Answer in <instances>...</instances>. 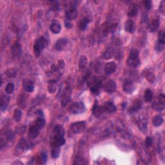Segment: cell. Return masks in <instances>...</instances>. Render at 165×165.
Here are the masks:
<instances>
[{"label": "cell", "instance_id": "7a4b0ae2", "mask_svg": "<svg viewBox=\"0 0 165 165\" xmlns=\"http://www.w3.org/2000/svg\"><path fill=\"white\" fill-rule=\"evenodd\" d=\"M48 45V41L43 37L39 38L36 40L34 45V53L36 57H38L41 54V51Z\"/></svg>", "mask_w": 165, "mask_h": 165}, {"label": "cell", "instance_id": "60d3db41", "mask_svg": "<svg viewBox=\"0 0 165 165\" xmlns=\"http://www.w3.org/2000/svg\"><path fill=\"white\" fill-rule=\"evenodd\" d=\"M157 41L162 43L165 44V33L164 31H160L158 34V40Z\"/></svg>", "mask_w": 165, "mask_h": 165}, {"label": "cell", "instance_id": "52a82bcc", "mask_svg": "<svg viewBox=\"0 0 165 165\" xmlns=\"http://www.w3.org/2000/svg\"><path fill=\"white\" fill-rule=\"evenodd\" d=\"M27 146L28 145L27 144V142L25 141L24 139H21V140L18 142V143L17 144L15 148V151H14L15 156L21 155V153L27 148Z\"/></svg>", "mask_w": 165, "mask_h": 165}, {"label": "cell", "instance_id": "d4e9b609", "mask_svg": "<svg viewBox=\"0 0 165 165\" xmlns=\"http://www.w3.org/2000/svg\"><path fill=\"white\" fill-rule=\"evenodd\" d=\"M159 27V21L157 19L153 20L149 24V31L151 32H156Z\"/></svg>", "mask_w": 165, "mask_h": 165}, {"label": "cell", "instance_id": "7bdbcfd3", "mask_svg": "<svg viewBox=\"0 0 165 165\" xmlns=\"http://www.w3.org/2000/svg\"><path fill=\"white\" fill-rule=\"evenodd\" d=\"M164 44H162L161 43L158 41H156V44H155V46H154V49L155 50L157 51V52H161V51H163L164 49Z\"/></svg>", "mask_w": 165, "mask_h": 165}, {"label": "cell", "instance_id": "44dd1931", "mask_svg": "<svg viewBox=\"0 0 165 165\" xmlns=\"http://www.w3.org/2000/svg\"><path fill=\"white\" fill-rule=\"evenodd\" d=\"M10 99L9 97L3 95L1 97V101H0V110L1 111H4L7 109L9 103Z\"/></svg>", "mask_w": 165, "mask_h": 165}, {"label": "cell", "instance_id": "f907efd6", "mask_svg": "<svg viewBox=\"0 0 165 165\" xmlns=\"http://www.w3.org/2000/svg\"><path fill=\"white\" fill-rule=\"evenodd\" d=\"M51 69H52V71H54V72H56V71H58L60 69V68L59 67V66L58 65H52V67H51Z\"/></svg>", "mask_w": 165, "mask_h": 165}, {"label": "cell", "instance_id": "f5cc1de1", "mask_svg": "<svg viewBox=\"0 0 165 165\" xmlns=\"http://www.w3.org/2000/svg\"><path fill=\"white\" fill-rule=\"evenodd\" d=\"M37 114L39 116V117H44V114L41 110H38L37 112Z\"/></svg>", "mask_w": 165, "mask_h": 165}, {"label": "cell", "instance_id": "bcb514c9", "mask_svg": "<svg viewBox=\"0 0 165 165\" xmlns=\"http://www.w3.org/2000/svg\"><path fill=\"white\" fill-rule=\"evenodd\" d=\"M41 160L43 161V164H45L47 161V154L45 152H43L41 154Z\"/></svg>", "mask_w": 165, "mask_h": 165}, {"label": "cell", "instance_id": "8992f818", "mask_svg": "<svg viewBox=\"0 0 165 165\" xmlns=\"http://www.w3.org/2000/svg\"><path fill=\"white\" fill-rule=\"evenodd\" d=\"M86 122L85 121H78L73 123L71 124V130L74 134H79L85 129Z\"/></svg>", "mask_w": 165, "mask_h": 165}, {"label": "cell", "instance_id": "db71d44e", "mask_svg": "<svg viewBox=\"0 0 165 165\" xmlns=\"http://www.w3.org/2000/svg\"><path fill=\"white\" fill-rule=\"evenodd\" d=\"M23 164V163H22L21 162H20V161H16V162H14V163H12V164Z\"/></svg>", "mask_w": 165, "mask_h": 165}, {"label": "cell", "instance_id": "7c38bea8", "mask_svg": "<svg viewBox=\"0 0 165 165\" xmlns=\"http://www.w3.org/2000/svg\"><path fill=\"white\" fill-rule=\"evenodd\" d=\"M116 88H117L116 84L114 81L113 80L108 81L105 83V85L104 86L105 91L110 94L114 92L116 90Z\"/></svg>", "mask_w": 165, "mask_h": 165}, {"label": "cell", "instance_id": "7402d4cb", "mask_svg": "<svg viewBox=\"0 0 165 165\" xmlns=\"http://www.w3.org/2000/svg\"><path fill=\"white\" fill-rule=\"evenodd\" d=\"M104 112L103 110V107H101V106H100L97 103V101H96L95 104L94 105V107L92 108V113L93 115L96 117H100L102 113V112Z\"/></svg>", "mask_w": 165, "mask_h": 165}, {"label": "cell", "instance_id": "ac0fdd59", "mask_svg": "<svg viewBox=\"0 0 165 165\" xmlns=\"http://www.w3.org/2000/svg\"><path fill=\"white\" fill-rule=\"evenodd\" d=\"M102 107H103L104 111L107 112L109 113H114L116 111V107L112 102L110 101L106 102Z\"/></svg>", "mask_w": 165, "mask_h": 165}, {"label": "cell", "instance_id": "ba28073f", "mask_svg": "<svg viewBox=\"0 0 165 165\" xmlns=\"http://www.w3.org/2000/svg\"><path fill=\"white\" fill-rule=\"evenodd\" d=\"M66 17L69 20H74L78 16V10L76 5H71L66 10Z\"/></svg>", "mask_w": 165, "mask_h": 165}, {"label": "cell", "instance_id": "cb8c5ba5", "mask_svg": "<svg viewBox=\"0 0 165 165\" xmlns=\"http://www.w3.org/2000/svg\"><path fill=\"white\" fill-rule=\"evenodd\" d=\"M50 29L52 33L55 34H57L61 32V26L57 21H53L50 25Z\"/></svg>", "mask_w": 165, "mask_h": 165}, {"label": "cell", "instance_id": "83f0119b", "mask_svg": "<svg viewBox=\"0 0 165 165\" xmlns=\"http://www.w3.org/2000/svg\"><path fill=\"white\" fill-rule=\"evenodd\" d=\"M57 89V82L55 80H50L48 83V90L50 94H54Z\"/></svg>", "mask_w": 165, "mask_h": 165}, {"label": "cell", "instance_id": "681fc988", "mask_svg": "<svg viewBox=\"0 0 165 165\" xmlns=\"http://www.w3.org/2000/svg\"><path fill=\"white\" fill-rule=\"evenodd\" d=\"M57 65L59 66V67L61 68H63L64 67H65V62L63 60H60L58 61V63H57Z\"/></svg>", "mask_w": 165, "mask_h": 165}, {"label": "cell", "instance_id": "ab89813d", "mask_svg": "<svg viewBox=\"0 0 165 165\" xmlns=\"http://www.w3.org/2000/svg\"><path fill=\"white\" fill-rule=\"evenodd\" d=\"M88 163L86 162V160L84 159V158L81 156H77L76 158L75 159V161L74 164H87Z\"/></svg>", "mask_w": 165, "mask_h": 165}, {"label": "cell", "instance_id": "4fadbf2b", "mask_svg": "<svg viewBox=\"0 0 165 165\" xmlns=\"http://www.w3.org/2000/svg\"><path fill=\"white\" fill-rule=\"evenodd\" d=\"M11 51L14 56L19 57L21 55L22 53V49L21 46L18 41H16L14 43L12 47H11Z\"/></svg>", "mask_w": 165, "mask_h": 165}, {"label": "cell", "instance_id": "836d02e7", "mask_svg": "<svg viewBox=\"0 0 165 165\" xmlns=\"http://www.w3.org/2000/svg\"><path fill=\"white\" fill-rule=\"evenodd\" d=\"M89 19H87L86 17H84L83 19L81 20L79 22V25H78L80 30L81 31L85 30L87 27L88 24H89Z\"/></svg>", "mask_w": 165, "mask_h": 165}, {"label": "cell", "instance_id": "e575fe53", "mask_svg": "<svg viewBox=\"0 0 165 165\" xmlns=\"http://www.w3.org/2000/svg\"><path fill=\"white\" fill-rule=\"evenodd\" d=\"M54 134L58 135H63L65 134V130L64 128L61 125H56L54 128Z\"/></svg>", "mask_w": 165, "mask_h": 165}, {"label": "cell", "instance_id": "4dcf8cb0", "mask_svg": "<svg viewBox=\"0 0 165 165\" xmlns=\"http://www.w3.org/2000/svg\"><path fill=\"white\" fill-rule=\"evenodd\" d=\"M138 126L142 133H146V132H147V122L145 119L139 121Z\"/></svg>", "mask_w": 165, "mask_h": 165}, {"label": "cell", "instance_id": "30bf717a", "mask_svg": "<svg viewBox=\"0 0 165 165\" xmlns=\"http://www.w3.org/2000/svg\"><path fill=\"white\" fill-rule=\"evenodd\" d=\"M123 89L127 94H132L135 90L134 83L130 79H125L123 84Z\"/></svg>", "mask_w": 165, "mask_h": 165}, {"label": "cell", "instance_id": "816d5d0a", "mask_svg": "<svg viewBox=\"0 0 165 165\" xmlns=\"http://www.w3.org/2000/svg\"><path fill=\"white\" fill-rule=\"evenodd\" d=\"M65 25H66V27H67V28H71L72 27V25L70 23V22L68 21H67V22L66 21L65 22Z\"/></svg>", "mask_w": 165, "mask_h": 165}, {"label": "cell", "instance_id": "5b68a950", "mask_svg": "<svg viewBox=\"0 0 165 165\" xmlns=\"http://www.w3.org/2000/svg\"><path fill=\"white\" fill-rule=\"evenodd\" d=\"M66 140L63 135H58L54 134L53 137L51 139L50 144L52 147H61L65 144Z\"/></svg>", "mask_w": 165, "mask_h": 165}, {"label": "cell", "instance_id": "7dc6e473", "mask_svg": "<svg viewBox=\"0 0 165 165\" xmlns=\"http://www.w3.org/2000/svg\"><path fill=\"white\" fill-rule=\"evenodd\" d=\"M157 101H159L161 103H163L165 105V96L164 94H161L158 96V99H157Z\"/></svg>", "mask_w": 165, "mask_h": 165}, {"label": "cell", "instance_id": "e0dca14e", "mask_svg": "<svg viewBox=\"0 0 165 165\" xmlns=\"http://www.w3.org/2000/svg\"><path fill=\"white\" fill-rule=\"evenodd\" d=\"M124 29L125 31L130 34H133L135 31V24L132 20H128L126 21L125 25H124Z\"/></svg>", "mask_w": 165, "mask_h": 165}, {"label": "cell", "instance_id": "f35d334b", "mask_svg": "<svg viewBox=\"0 0 165 165\" xmlns=\"http://www.w3.org/2000/svg\"><path fill=\"white\" fill-rule=\"evenodd\" d=\"M60 147H52L51 150V156L54 159H56L60 156Z\"/></svg>", "mask_w": 165, "mask_h": 165}, {"label": "cell", "instance_id": "b9f144b4", "mask_svg": "<svg viewBox=\"0 0 165 165\" xmlns=\"http://www.w3.org/2000/svg\"><path fill=\"white\" fill-rule=\"evenodd\" d=\"M6 92L8 94H11L14 92V85L12 83H8L5 88Z\"/></svg>", "mask_w": 165, "mask_h": 165}, {"label": "cell", "instance_id": "ffe728a7", "mask_svg": "<svg viewBox=\"0 0 165 165\" xmlns=\"http://www.w3.org/2000/svg\"><path fill=\"white\" fill-rule=\"evenodd\" d=\"M23 87L27 92H32L34 90V85L31 81L25 79L23 82Z\"/></svg>", "mask_w": 165, "mask_h": 165}, {"label": "cell", "instance_id": "1f68e13d", "mask_svg": "<svg viewBox=\"0 0 165 165\" xmlns=\"http://www.w3.org/2000/svg\"><path fill=\"white\" fill-rule=\"evenodd\" d=\"M46 121L44 118V117H39L35 121V125L38 126L39 129H41L44 126H45Z\"/></svg>", "mask_w": 165, "mask_h": 165}, {"label": "cell", "instance_id": "f1b7e54d", "mask_svg": "<svg viewBox=\"0 0 165 165\" xmlns=\"http://www.w3.org/2000/svg\"><path fill=\"white\" fill-rule=\"evenodd\" d=\"M163 123V118L162 116L159 115H157L153 117L152 119V124L155 126H160Z\"/></svg>", "mask_w": 165, "mask_h": 165}, {"label": "cell", "instance_id": "ee69618b", "mask_svg": "<svg viewBox=\"0 0 165 165\" xmlns=\"http://www.w3.org/2000/svg\"><path fill=\"white\" fill-rule=\"evenodd\" d=\"M153 144V139L151 137H147L145 140V146L147 148L151 147Z\"/></svg>", "mask_w": 165, "mask_h": 165}, {"label": "cell", "instance_id": "603a6c76", "mask_svg": "<svg viewBox=\"0 0 165 165\" xmlns=\"http://www.w3.org/2000/svg\"><path fill=\"white\" fill-rule=\"evenodd\" d=\"M113 54H114V52H113V49H112V47H109L105 50V52H102L101 55V58L105 60H110V59H111L113 57Z\"/></svg>", "mask_w": 165, "mask_h": 165}, {"label": "cell", "instance_id": "8d00e7d4", "mask_svg": "<svg viewBox=\"0 0 165 165\" xmlns=\"http://www.w3.org/2000/svg\"><path fill=\"white\" fill-rule=\"evenodd\" d=\"M5 74L9 78H14L17 76V71L16 68H10L7 70Z\"/></svg>", "mask_w": 165, "mask_h": 165}, {"label": "cell", "instance_id": "d6986e66", "mask_svg": "<svg viewBox=\"0 0 165 165\" xmlns=\"http://www.w3.org/2000/svg\"><path fill=\"white\" fill-rule=\"evenodd\" d=\"M39 128L34 125H32L28 130V135L32 139H35L37 137L39 134Z\"/></svg>", "mask_w": 165, "mask_h": 165}, {"label": "cell", "instance_id": "4316f807", "mask_svg": "<svg viewBox=\"0 0 165 165\" xmlns=\"http://www.w3.org/2000/svg\"><path fill=\"white\" fill-rule=\"evenodd\" d=\"M137 13L138 8L137 5H135V4H132L129 7V8L128 9L127 15L129 17H134L137 15Z\"/></svg>", "mask_w": 165, "mask_h": 165}, {"label": "cell", "instance_id": "484cf974", "mask_svg": "<svg viewBox=\"0 0 165 165\" xmlns=\"http://www.w3.org/2000/svg\"><path fill=\"white\" fill-rule=\"evenodd\" d=\"M101 88V81H97L96 83L92 85L90 87L91 93L94 95H98L100 92V89Z\"/></svg>", "mask_w": 165, "mask_h": 165}, {"label": "cell", "instance_id": "f546056e", "mask_svg": "<svg viewBox=\"0 0 165 165\" xmlns=\"http://www.w3.org/2000/svg\"><path fill=\"white\" fill-rule=\"evenodd\" d=\"M88 63V60H87V57L83 55L80 57L79 59V70H83L85 69V67H86Z\"/></svg>", "mask_w": 165, "mask_h": 165}, {"label": "cell", "instance_id": "8fae6325", "mask_svg": "<svg viewBox=\"0 0 165 165\" xmlns=\"http://www.w3.org/2000/svg\"><path fill=\"white\" fill-rule=\"evenodd\" d=\"M117 27L116 23H105L102 25V34L104 36H107L110 32H113L115 31L116 28Z\"/></svg>", "mask_w": 165, "mask_h": 165}, {"label": "cell", "instance_id": "74e56055", "mask_svg": "<svg viewBox=\"0 0 165 165\" xmlns=\"http://www.w3.org/2000/svg\"><path fill=\"white\" fill-rule=\"evenodd\" d=\"M21 116H22V112L20 110L16 109L14 110V114H13V118L15 121L16 122L20 121V120L21 119Z\"/></svg>", "mask_w": 165, "mask_h": 165}, {"label": "cell", "instance_id": "c3c4849f", "mask_svg": "<svg viewBox=\"0 0 165 165\" xmlns=\"http://www.w3.org/2000/svg\"><path fill=\"white\" fill-rule=\"evenodd\" d=\"M159 11L163 14H164L165 8H164V1H162L161 3L160 6H159Z\"/></svg>", "mask_w": 165, "mask_h": 165}, {"label": "cell", "instance_id": "d6a6232c", "mask_svg": "<svg viewBox=\"0 0 165 165\" xmlns=\"http://www.w3.org/2000/svg\"><path fill=\"white\" fill-rule=\"evenodd\" d=\"M152 107L153 109L155 110L158 111V112H161V111L164 110V109L165 108V105L161 103V102H160L158 101H157L153 102L152 105Z\"/></svg>", "mask_w": 165, "mask_h": 165}, {"label": "cell", "instance_id": "6da1fadb", "mask_svg": "<svg viewBox=\"0 0 165 165\" xmlns=\"http://www.w3.org/2000/svg\"><path fill=\"white\" fill-rule=\"evenodd\" d=\"M139 56V51L137 49H132L126 60L127 65L130 66V67H132L134 68H137L139 67L141 63V61Z\"/></svg>", "mask_w": 165, "mask_h": 165}, {"label": "cell", "instance_id": "9c48e42d", "mask_svg": "<svg viewBox=\"0 0 165 165\" xmlns=\"http://www.w3.org/2000/svg\"><path fill=\"white\" fill-rule=\"evenodd\" d=\"M68 45V40L67 38H60L56 42L54 48L58 51L64 50Z\"/></svg>", "mask_w": 165, "mask_h": 165}, {"label": "cell", "instance_id": "d590c367", "mask_svg": "<svg viewBox=\"0 0 165 165\" xmlns=\"http://www.w3.org/2000/svg\"><path fill=\"white\" fill-rule=\"evenodd\" d=\"M153 98V92L150 89H146L144 94V100L146 102H150Z\"/></svg>", "mask_w": 165, "mask_h": 165}, {"label": "cell", "instance_id": "f6af8a7d", "mask_svg": "<svg viewBox=\"0 0 165 165\" xmlns=\"http://www.w3.org/2000/svg\"><path fill=\"white\" fill-rule=\"evenodd\" d=\"M143 4L145 7V9L147 10H150L152 8V1L147 0V1H143Z\"/></svg>", "mask_w": 165, "mask_h": 165}, {"label": "cell", "instance_id": "277c9868", "mask_svg": "<svg viewBox=\"0 0 165 165\" xmlns=\"http://www.w3.org/2000/svg\"><path fill=\"white\" fill-rule=\"evenodd\" d=\"M71 89L70 86H67L61 93V105L62 107H65L71 100Z\"/></svg>", "mask_w": 165, "mask_h": 165}, {"label": "cell", "instance_id": "9a60e30c", "mask_svg": "<svg viewBox=\"0 0 165 165\" xmlns=\"http://www.w3.org/2000/svg\"><path fill=\"white\" fill-rule=\"evenodd\" d=\"M142 75L150 83H153L156 81V76L152 72H150L149 70H144L142 72Z\"/></svg>", "mask_w": 165, "mask_h": 165}, {"label": "cell", "instance_id": "3957f363", "mask_svg": "<svg viewBox=\"0 0 165 165\" xmlns=\"http://www.w3.org/2000/svg\"><path fill=\"white\" fill-rule=\"evenodd\" d=\"M69 110L72 114H81L85 112L86 107L83 102H75L70 106Z\"/></svg>", "mask_w": 165, "mask_h": 165}, {"label": "cell", "instance_id": "5bb4252c", "mask_svg": "<svg viewBox=\"0 0 165 165\" xmlns=\"http://www.w3.org/2000/svg\"><path fill=\"white\" fill-rule=\"evenodd\" d=\"M116 68L117 65L114 62H109L105 65L104 71L107 75H110L116 72Z\"/></svg>", "mask_w": 165, "mask_h": 165}, {"label": "cell", "instance_id": "2e32d148", "mask_svg": "<svg viewBox=\"0 0 165 165\" xmlns=\"http://www.w3.org/2000/svg\"><path fill=\"white\" fill-rule=\"evenodd\" d=\"M142 101L140 100H135L131 107L129 108L128 112L130 113H135L137 112L142 107Z\"/></svg>", "mask_w": 165, "mask_h": 165}]
</instances>
